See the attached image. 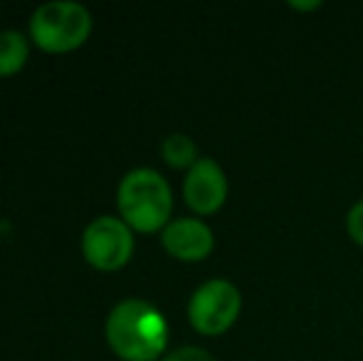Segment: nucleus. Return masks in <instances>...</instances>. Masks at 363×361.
<instances>
[{
    "label": "nucleus",
    "instance_id": "12",
    "mask_svg": "<svg viewBox=\"0 0 363 361\" xmlns=\"http://www.w3.org/2000/svg\"><path fill=\"white\" fill-rule=\"evenodd\" d=\"M289 8L291 10H299V13H311V10H319L321 8V0H309V3H296V0H291Z\"/></svg>",
    "mask_w": 363,
    "mask_h": 361
},
{
    "label": "nucleus",
    "instance_id": "8",
    "mask_svg": "<svg viewBox=\"0 0 363 361\" xmlns=\"http://www.w3.org/2000/svg\"><path fill=\"white\" fill-rule=\"evenodd\" d=\"M30 57V38L18 30L0 33V77H13L25 67Z\"/></svg>",
    "mask_w": 363,
    "mask_h": 361
},
{
    "label": "nucleus",
    "instance_id": "2",
    "mask_svg": "<svg viewBox=\"0 0 363 361\" xmlns=\"http://www.w3.org/2000/svg\"><path fill=\"white\" fill-rule=\"evenodd\" d=\"M116 208L134 233H161L173 221V191L163 174L139 166L126 171L119 181Z\"/></svg>",
    "mask_w": 363,
    "mask_h": 361
},
{
    "label": "nucleus",
    "instance_id": "11",
    "mask_svg": "<svg viewBox=\"0 0 363 361\" xmlns=\"http://www.w3.org/2000/svg\"><path fill=\"white\" fill-rule=\"evenodd\" d=\"M346 233L359 248H363V198L356 201L346 213Z\"/></svg>",
    "mask_w": 363,
    "mask_h": 361
},
{
    "label": "nucleus",
    "instance_id": "5",
    "mask_svg": "<svg viewBox=\"0 0 363 361\" xmlns=\"http://www.w3.org/2000/svg\"><path fill=\"white\" fill-rule=\"evenodd\" d=\"M134 231L119 216H99L82 233V255L94 270L114 272L134 257Z\"/></svg>",
    "mask_w": 363,
    "mask_h": 361
},
{
    "label": "nucleus",
    "instance_id": "1",
    "mask_svg": "<svg viewBox=\"0 0 363 361\" xmlns=\"http://www.w3.org/2000/svg\"><path fill=\"white\" fill-rule=\"evenodd\" d=\"M104 334L121 361H161L168 352L166 317L141 297L116 302L106 317Z\"/></svg>",
    "mask_w": 363,
    "mask_h": 361
},
{
    "label": "nucleus",
    "instance_id": "7",
    "mask_svg": "<svg viewBox=\"0 0 363 361\" xmlns=\"http://www.w3.org/2000/svg\"><path fill=\"white\" fill-rule=\"evenodd\" d=\"M161 245L181 262H203L216 250V233L203 218H173L161 231Z\"/></svg>",
    "mask_w": 363,
    "mask_h": 361
},
{
    "label": "nucleus",
    "instance_id": "3",
    "mask_svg": "<svg viewBox=\"0 0 363 361\" xmlns=\"http://www.w3.org/2000/svg\"><path fill=\"white\" fill-rule=\"evenodd\" d=\"M91 25L86 5L74 0H50L30 15V40L43 52L65 55L89 40Z\"/></svg>",
    "mask_w": 363,
    "mask_h": 361
},
{
    "label": "nucleus",
    "instance_id": "9",
    "mask_svg": "<svg viewBox=\"0 0 363 361\" xmlns=\"http://www.w3.org/2000/svg\"><path fill=\"white\" fill-rule=\"evenodd\" d=\"M161 156L171 169H178V171H188L198 164L201 154H198V144L191 139L188 134H168L161 144Z\"/></svg>",
    "mask_w": 363,
    "mask_h": 361
},
{
    "label": "nucleus",
    "instance_id": "6",
    "mask_svg": "<svg viewBox=\"0 0 363 361\" xmlns=\"http://www.w3.org/2000/svg\"><path fill=\"white\" fill-rule=\"evenodd\" d=\"M230 183L225 169L211 156H201L183 179V201L198 218L213 216L228 203Z\"/></svg>",
    "mask_w": 363,
    "mask_h": 361
},
{
    "label": "nucleus",
    "instance_id": "4",
    "mask_svg": "<svg viewBox=\"0 0 363 361\" xmlns=\"http://www.w3.org/2000/svg\"><path fill=\"white\" fill-rule=\"evenodd\" d=\"M242 312V292L225 277L206 279L188 299V322L203 337H220L238 322Z\"/></svg>",
    "mask_w": 363,
    "mask_h": 361
},
{
    "label": "nucleus",
    "instance_id": "10",
    "mask_svg": "<svg viewBox=\"0 0 363 361\" xmlns=\"http://www.w3.org/2000/svg\"><path fill=\"white\" fill-rule=\"evenodd\" d=\"M161 361H218L208 349L196 347V344H186V347H178L166 352V357Z\"/></svg>",
    "mask_w": 363,
    "mask_h": 361
}]
</instances>
